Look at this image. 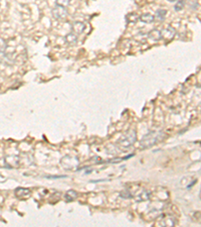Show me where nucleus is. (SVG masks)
<instances>
[{
    "mask_svg": "<svg viewBox=\"0 0 201 227\" xmlns=\"http://www.w3.org/2000/svg\"><path fill=\"white\" fill-rule=\"evenodd\" d=\"M136 140H137L136 131L134 129H129L128 131L118 140L117 147L123 151H128L134 146V143L136 142Z\"/></svg>",
    "mask_w": 201,
    "mask_h": 227,
    "instance_id": "nucleus-1",
    "label": "nucleus"
},
{
    "mask_svg": "<svg viewBox=\"0 0 201 227\" xmlns=\"http://www.w3.org/2000/svg\"><path fill=\"white\" fill-rule=\"evenodd\" d=\"M164 137V133L162 131H151L147 133L146 135L141 140V147L142 148H149L154 147L156 143H158L159 141H161Z\"/></svg>",
    "mask_w": 201,
    "mask_h": 227,
    "instance_id": "nucleus-2",
    "label": "nucleus"
},
{
    "mask_svg": "<svg viewBox=\"0 0 201 227\" xmlns=\"http://www.w3.org/2000/svg\"><path fill=\"white\" fill-rule=\"evenodd\" d=\"M53 17L55 18V19L62 20V19H65L66 16H68V10H66L65 7L57 5L53 9Z\"/></svg>",
    "mask_w": 201,
    "mask_h": 227,
    "instance_id": "nucleus-3",
    "label": "nucleus"
},
{
    "mask_svg": "<svg viewBox=\"0 0 201 227\" xmlns=\"http://www.w3.org/2000/svg\"><path fill=\"white\" fill-rule=\"evenodd\" d=\"M4 161L9 168H17L20 163V159L17 155H6L4 158Z\"/></svg>",
    "mask_w": 201,
    "mask_h": 227,
    "instance_id": "nucleus-4",
    "label": "nucleus"
},
{
    "mask_svg": "<svg viewBox=\"0 0 201 227\" xmlns=\"http://www.w3.org/2000/svg\"><path fill=\"white\" fill-rule=\"evenodd\" d=\"M85 25L81 21H74L72 24V31L77 35H81L85 31Z\"/></svg>",
    "mask_w": 201,
    "mask_h": 227,
    "instance_id": "nucleus-5",
    "label": "nucleus"
},
{
    "mask_svg": "<svg viewBox=\"0 0 201 227\" xmlns=\"http://www.w3.org/2000/svg\"><path fill=\"white\" fill-rule=\"evenodd\" d=\"M175 35V29L173 27H166L164 28L163 31H161V36H162V39H165V40H171Z\"/></svg>",
    "mask_w": 201,
    "mask_h": 227,
    "instance_id": "nucleus-6",
    "label": "nucleus"
},
{
    "mask_svg": "<svg viewBox=\"0 0 201 227\" xmlns=\"http://www.w3.org/2000/svg\"><path fill=\"white\" fill-rule=\"evenodd\" d=\"M15 196L19 199H27L30 197V190L24 188H17L15 190Z\"/></svg>",
    "mask_w": 201,
    "mask_h": 227,
    "instance_id": "nucleus-7",
    "label": "nucleus"
},
{
    "mask_svg": "<svg viewBox=\"0 0 201 227\" xmlns=\"http://www.w3.org/2000/svg\"><path fill=\"white\" fill-rule=\"evenodd\" d=\"M65 159L68 161V165H65L64 167L65 169L68 170H73L76 169L77 165H79V162H77V158H73V157H65L64 158Z\"/></svg>",
    "mask_w": 201,
    "mask_h": 227,
    "instance_id": "nucleus-8",
    "label": "nucleus"
},
{
    "mask_svg": "<svg viewBox=\"0 0 201 227\" xmlns=\"http://www.w3.org/2000/svg\"><path fill=\"white\" fill-rule=\"evenodd\" d=\"M148 39H150L151 42H153V43H156V42H158V40L162 39L161 31H159L158 29H153V31H151L148 33Z\"/></svg>",
    "mask_w": 201,
    "mask_h": 227,
    "instance_id": "nucleus-9",
    "label": "nucleus"
},
{
    "mask_svg": "<svg viewBox=\"0 0 201 227\" xmlns=\"http://www.w3.org/2000/svg\"><path fill=\"white\" fill-rule=\"evenodd\" d=\"M65 43L69 44V46H73V44H76L77 43V35H74L73 32L69 33V35H65Z\"/></svg>",
    "mask_w": 201,
    "mask_h": 227,
    "instance_id": "nucleus-10",
    "label": "nucleus"
},
{
    "mask_svg": "<svg viewBox=\"0 0 201 227\" xmlns=\"http://www.w3.org/2000/svg\"><path fill=\"white\" fill-rule=\"evenodd\" d=\"M139 19L141 20V21H143V22H145V23H151V22H153L154 21V16L152 15V14H150V13H144V14H142V15L141 16H139Z\"/></svg>",
    "mask_w": 201,
    "mask_h": 227,
    "instance_id": "nucleus-11",
    "label": "nucleus"
},
{
    "mask_svg": "<svg viewBox=\"0 0 201 227\" xmlns=\"http://www.w3.org/2000/svg\"><path fill=\"white\" fill-rule=\"evenodd\" d=\"M65 200L68 201V202H72V201L77 199V193L76 191H73V190H69V191L66 192V194H65Z\"/></svg>",
    "mask_w": 201,
    "mask_h": 227,
    "instance_id": "nucleus-12",
    "label": "nucleus"
},
{
    "mask_svg": "<svg viewBox=\"0 0 201 227\" xmlns=\"http://www.w3.org/2000/svg\"><path fill=\"white\" fill-rule=\"evenodd\" d=\"M126 20H127L128 23H136V22L139 20V16L137 15L136 13H130L128 14L127 16H126Z\"/></svg>",
    "mask_w": 201,
    "mask_h": 227,
    "instance_id": "nucleus-13",
    "label": "nucleus"
},
{
    "mask_svg": "<svg viewBox=\"0 0 201 227\" xmlns=\"http://www.w3.org/2000/svg\"><path fill=\"white\" fill-rule=\"evenodd\" d=\"M149 197H150V193H148L146 191H143L142 193H140V194L136 197V200L138 201V202H143V201L148 200Z\"/></svg>",
    "mask_w": 201,
    "mask_h": 227,
    "instance_id": "nucleus-14",
    "label": "nucleus"
},
{
    "mask_svg": "<svg viewBox=\"0 0 201 227\" xmlns=\"http://www.w3.org/2000/svg\"><path fill=\"white\" fill-rule=\"evenodd\" d=\"M167 11L163 8H159L157 11H156V18H157L158 20L162 21L165 19V15H166Z\"/></svg>",
    "mask_w": 201,
    "mask_h": 227,
    "instance_id": "nucleus-15",
    "label": "nucleus"
},
{
    "mask_svg": "<svg viewBox=\"0 0 201 227\" xmlns=\"http://www.w3.org/2000/svg\"><path fill=\"white\" fill-rule=\"evenodd\" d=\"M184 5H185V1H184V0H179V1H178L176 4H175L174 8H175V10H176V11H180L181 9L184 8Z\"/></svg>",
    "mask_w": 201,
    "mask_h": 227,
    "instance_id": "nucleus-16",
    "label": "nucleus"
},
{
    "mask_svg": "<svg viewBox=\"0 0 201 227\" xmlns=\"http://www.w3.org/2000/svg\"><path fill=\"white\" fill-rule=\"evenodd\" d=\"M57 1V5L62 6V7H66L69 4L70 0H55Z\"/></svg>",
    "mask_w": 201,
    "mask_h": 227,
    "instance_id": "nucleus-17",
    "label": "nucleus"
},
{
    "mask_svg": "<svg viewBox=\"0 0 201 227\" xmlns=\"http://www.w3.org/2000/svg\"><path fill=\"white\" fill-rule=\"evenodd\" d=\"M169 2H174V1H176V0H168Z\"/></svg>",
    "mask_w": 201,
    "mask_h": 227,
    "instance_id": "nucleus-18",
    "label": "nucleus"
}]
</instances>
